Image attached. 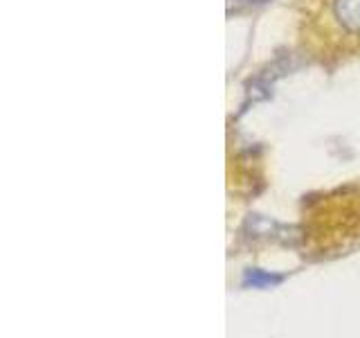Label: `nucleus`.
<instances>
[{"label":"nucleus","mask_w":360,"mask_h":338,"mask_svg":"<svg viewBox=\"0 0 360 338\" xmlns=\"http://www.w3.org/2000/svg\"><path fill=\"white\" fill-rule=\"evenodd\" d=\"M279 282H281L279 275H270V273H264V270H248L243 284L252 289H268L273 284H279Z\"/></svg>","instance_id":"f03ea898"},{"label":"nucleus","mask_w":360,"mask_h":338,"mask_svg":"<svg viewBox=\"0 0 360 338\" xmlns=\"http://www.w3.org/2000/svg\"><path fill=\"white\" fill-rule=\"evenodd\" d=\"M335 16L345 27L360 32V0H335Z\"/></svg>","instance_id":"f257e3e1"},{"label":"nucleus","mask_w":360,"mask_h":338,"mask_svg":"<svg viewBox=\"0 0 360 338\" xmlns=\"http://www.w3.org/2000/svg\"><path fill=\"white\" fill-rule=\"evenodd\" d=\"M248 3H266V0H248Z\"/></svg>","instance_id":"7ed1b4c3"}]
</instances>
